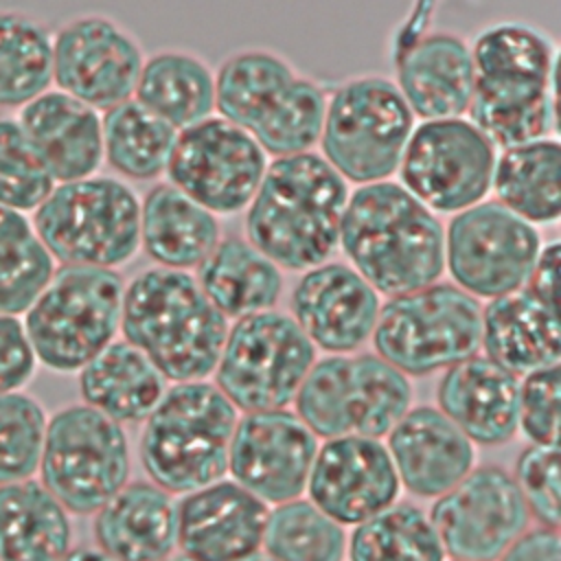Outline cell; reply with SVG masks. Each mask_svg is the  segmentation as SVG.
<instances>
[{
  "mask_svg": "<svg viewBox=\"0 0 561 561\" xmlns=\"http://www.w3.org/2000/svg\"><path fill=\"white\" fill-rule=\"evenodd\" d=\"M348 182L313 149L267 162L245 206V239L280 270L305 272L340 245Z\"/></svg>",
  "mask_w": 561,
  "mask_h": 561,
  "instance_id": "cell-1",
  "label": "cell"
},
{
  "mask_svg": "<svg viewBox=\"0 0 561 561\" xmlns=\"http://www.w3.org/2000/svg\"><path fill=\"white\" fill-rule=\"evenodd\" d=\"M337 248L383 296L425 287L445 272L443 221L394 180L359 184L348 193Z\"/></svg>",
  "mask_w": 561,
  "mask_h": 561,
  "instance_id": "cell-2",
  "label": "cell"
},
{
  "mask_svg": "<svg viewBox=\"0 0 561 561\" xmlns=\"http://www.w3.org/2000/svg\"><path fill=\"white\" fill-rule=\"evenodd\" d=\"M121 331L167 381H197L210 377L217 366L228 318L206 298L191 272L153 265L125 285Z\"/></svg>",
  "mask_w": 561,
  "mask_h": 561,
  "instance_id": "cell-3",
  "label": "cell"
},
{
  "mask_svg": "<svg viewBox=\"0 0 561 561\" xmlns=\"http://www.w3.org/2000/svg\"><path fill=\"white\" fill-rule=\"evenodd\" d=\"M327 96L320 81L270 48H239L215 68V112L272 158L318 145Z\"/></svg>",
  "mask_w": 561,
  "mask_h": 561,
  "instance_id": "cell-4",
  "label": "cell"
},
{
  "mask_svg": "<svg viewBox=\"0 0 561 561\" xmlns=\"http://www.w3.org/2000/svg\"><path fill=\"white\" fill-rule=\"evenodd\" d=\"M237 419V408L206 379L169 386L142 421L138 449L147 478L180 495L221 480Z\"/></svg>",
  "mask_w": 561,
  "mask_h": 561,
  "instance_id": "cell-5",
  "label": "cell"
},
{
  "mask_svg": "<svg viewBox=\"0 0 561 561\" xmlns=\"http://www.w3.org/2000/svg\"><path fill=\"white\" fill-rule=\"evenodd\" d=\"M31 221L61 265L116 270L140 250V199L121 178L94 173L59 182Z\"/></svg>",
  "mask_w": 561,
  "mask_h": 561,
  "instance_id": "cell-6",
  "label": "cell"
},
{
  "mask_svg": "<svg viewBox=\"0 0 561 561\" xmlns=\"http://www.w3.org/2000/svg\"><path fill=\"white\" fill-rule=\"evenodd\" d=\"M123 276L116 270L61 265L24 311V329L37 364L53 373H79L121 331Z\"/></svg>",
  "mask_w": 561,
  "mask_h": 561,
  "instance_id": "cell-7",
  "label": "cell"
},
{
  "mask_svg": "<svg viewBox=\"0 0 561 561\" xmlns=\"http://www.w3.org/2000/svg\"><path fill=\"white\" fill-rule=\"evenodd\" d=\"M482 302L454 283L388 296L379 307L373 346L405 377H427L480 351Z\"/></svg>",
  "mask_w": 561,
  "mask_h": 561,
  "instance_id": "cell-8",
  "label": "cell"
},
{
  "mask_svg": "<svg viewBox=\"0 0 561 561\" xmlns=\"http://www.w3.org/2000/svg\"><path fill=\"white\" fill-rule=\"evenodd\" d=\"M294 405L318 438H379L412 408V383L377 353H329L313 362Z\"/></svg>",
  "mask_w": 561,
  "mask_h": 561,
  "instance_id": "cell-9",
  "label": "cell"
},
{
  "mask_svg": "<svg viewBox=\"0 0 561 561\" xmlns=\"http://www.w3.org/2000/svg\"><path fill=\"white\" fill-rule=\"evenodd\" d=\"M412 129L414 114L394 79L357 75L327 96L320 156L355 186L390 180Z\"/></svg>",
  "mask_w": 561,
  "mask_h": 561,
  "instance_id": "cell-10",
  "label": "cell"
},
{
  "mask_svg": "<svg viewBox=\"0 0 561 561\" xmlns=\"http://www.w3.org/2000/svg\"><path fill=\"white\" fill-rule=\"evenodd\" d=\"M37 471L70 515H94L129 482L127 432L85 403L64 405L46 421Z\"/></svg>",
  "mask_w": 561,
  "mask_h": 561,
  "instance_id": "cell-11",
  "label": "cell"
},
{
  "mask_svg": "<svg viewBox=\"0 0 561 561\" xmlns=\"http://www.w3.org/2000/svg\"><path fill=\"white\" fill-rule=\"evenodd\" d=\"M313 362L316 346L296 320L267 309L228 327L213 383L237 412L287 408Z\"/></svg>",
  "mask_w": 561,
  "mask_h": 561,
  "instance_id": "cell-12",
  "label": "cell"
},
{
  "mask_svg": "<svg viewBox=\"0 0 561 561\" xmlns=\"http://www.w3.org/2000/svg\"><path fill=\"white\" fill-rule=\"evenodd\" d=\"M497 149L465 116L414 125L399 164V182L436 215H456L491 191Z\"/></svg>",
  "mask_w": 561,
  "mask_h": 561,
  "instance_id": "cell-13",
  "label": "cell"
},
{
  "mask_svg": "<svg viewBox=\"0 0 561 561\" xmlns=\"http://www.w3.org/2000/svg\"><path fill=\"white\" fill-rule=\"evenodd\" d=\"M537 226L497 199H482L445 228V270L454 285L473 298H497L528 283L541 250Z\"/></svg>",
  "mask_w": 561,
  "mask_h": 561,
  "instance_id": "cell-14",
  "label": "cell"
},
{
  "mask_svg": "<svg viewBox=\"0 0 561 561\" xmlns=\"http://www.w3.org/2000/svg\"><path fill=\"white\" fill-rule=\"evenodd\" d=\"M267 162L248 131L213 114L178 131L167 182L213 215H237L254 197Z\"/></svg>",
  "mask_w": 561,
  "mask_h": 561,
  "instance_id": "cell-15",
  "label": "cell"
},
{
  "mask_svg": "<svg viewBox=\"0 0 561 561\" xmlns=\"http://www.w3.org/2000/svg\"><path fill=\"white\" fill-rule=\"evenodd\" d=\"M427 517L456 561H497L533 522L513 473L500 465L473 467L434 497Z\"/></svg>",
  "mask_w": 561,
  "mask_h": 561,
  "instance_id": "cell-16",
  "label": "cell"
},
{
  "mask_svg": "<svg viewBox=\"0 0 561 561\" xmlns=\"http://www.w3.org/2000/svg\"><path fill=\"white\" fill-rule=\"evenodd\" d=\"M145 61L136 35L105 13H79L53 33V83L105 112L134 96Z\"/></svg>",
  "mask_w": 561,
  "mask_h": 561,
  "instance_id": "cell-17",
  "label": "cell"
},
{
  "mask_svg": "<svg viewBox=\"0 0 561 561\" xmlns=\"http://www.w3.org/2000/svg\"><path fill=\"white\" fill-rule=\"evenodd\" d=\"M318 445V436L287 408L243 412L232 432L228 471L274 506L305 493Z\"/></svg>",
  "mask_w": 561,
  "mask_h": 561,
  "instance_id": "cell-18",
  "label": "cell"
},
{
  "mask_svg": "<svg viewBox=\"0 0 561 561\" xmlns=\"http://www.w3.org/2000/svg\"><path fill=\"white\" fill-rule=\"evenodd\" d=\"M305 491L337 524L355 526L394 504L401 482L386 443L340 436L318 445Z\"/></svg>",
  "mask_w": 561,
  "mask_h": 561,
  "instance_id": "cell-19",
  "label": "cell"
},
{
  "mask_svg": "<svg viewBox=\"0 0 561 561\" xmlns=\"http://www.w3.org/2000/svg\"><path fill=\"white\" fill-rule=\"evenodd\" d=\"M381 294L344 261H324L300 274L289 316L316 348L355 353L373 335Z\"/></svg>",
  "mask_w": 561,
  "mask_h": 561,
  "instance_id": "cell-20",
  "label": "cell"
},
{
  "mask_svg": "<svg viewBox=\"0 0 561 561\" xmlns=\"http://www.w3.org/2000/svg\"><path fill=\"white\" fill-rule=\"evenodd\" d=\"M267 511L234 480L188 491L178 502V548L193 561H241L261 550Z\"/></svg>",
  "mask_w": 561,
  "mask_h": 561,
  "instance_id": "cell-21",
  "label": "cell"
},
{
  "mask_svg": "<svg viewBox=\"0 0 561 561\" xmlns=\"http://www.w3.org/2000/svg\"><path fill=\"white\" fill-rule=\"evenodd\" d=\"M386 436L399 482L416 497L443 495L476 467V445L434 405L410 408Z\"/></svg>",
  "mask_w": 561,
  "mask_h": 561,
  "instance_id": "cell-22",
  "label": "cell"
},
{
  "mask_svg": "<svg viewBox=\"0 0 561 561\" xmlns=\"http://www.w3.org/2000/svg\"><path fill=\"white\" fill-rule=\"evenodd\" d=\"M438 410L473 443L497 447L517 434L519 377L486 355H471L443 370Z\"/></svg>",
  "mask_w": 561,
  "mask_h": 561,
  "instance_id": "cell-23",
  "label": "cell"
},
{
  "mask_svg": "<svg viewBox=\"0 0 561 561\" xmlns=\"http://www.w3.org/2000/svg\"><path fill=\"white\" fill-rule=\"evenodd\" d=\"M394 83L414 118L465 116L476 85L469 42L454 31L423 33L401 53Z\"/></svg>",
  "mask_w": 561,
  "mask_h": 561,
  "instance_id": "cell-24",
  "label": "cell"
},
{
  "mask_svg": "<svg viewBox=\"0 0 561 561\" xmlns=\"http://www.w3.org/2000/svg\"><path fill=\"white\" fill-rule=\"evenodd\" d=\"M15 121L55 184L94 175L103 164L101 114L75 96L46 90Z\"/></svg>",
  "mask_w": 561,
  "mask_h": 561,
  "instance_id": "cell-25",
  "label": "cell"
},
{
  "mask_svg": "<svg viewBox=\"0 0 561 561\" xmlns=\"http://www.w3.org/2000/svg\"><path fill=\"white\" fill-rule=\"evenodd\" d=\"M92 535L116 561H160L178 548V502L151 480H129L94 513Z\"/></svg>",
  "mask_w": 561,
  "mask_h": 561,
  "instance_id": "cell-26",
  "label": "cell"
},
{
  "mask_svg": "<svg viewBox=\"0 0 561 561\" xmlns=\"http://www.w3.org/2000/svg\"><path fill=\"white\" fill-rule=\"evenodd\" d=\"M484 355L517 377L561 359L557 305L546 302L526 285L482 305Z\"/></svg>",
  "mask_w": 561,
  "mask_h": 561,
  "instance_id": "cell-27",
  "label": "cell"
},
{
  "mask_svg": "<svg viewBox=\"0 0 561 561\" xmlns=\"http://www.w3.org/2000/svg\"><path fill=\"white\" fill-rule=\"evenodd\" d=\"M221 239L217 215L171 182L153 184L140 202V248L160 267L191 272Z\"/></svg>",
  "mask_w": 561,
  "mask_h": 561,
  "instance_id": "cell-28",
  "label": "cell"
},
{
  "mask_svg": "<svg viewBox=\"0 0 561 561\" xmlns=\"http://www.w3.org/2000/svg\"><path fill=\"white\" fill-rule=\"evenodd\" d=\"M195 280L228 320L274 309L285 287L283 270L243 237H221L195 267Z\"/></svg>",
  "mask_w": 561,
  "mask_h": 561,
  "instance_id": "cell-29",
  "label": "cell"
},
{
  "mask_svg": "<svg viewBox=\"0 0 561 561\" xmlns=\"http://www.w3.org/2000/svg\"><path fill=\"white\" fill-rule=\"evenodd\" d=\"M77 375L81 403L121 425L145 421L167 390L162 373L125 340L110 342Z\"/></svg>",
  "mask_w": 561,
  "mask_h": 561,
  "instance_id": "cell-30",
  "label": "cell"
},
{
  "mask_svg": "<svg viewBox=\"0 0 561 561\" xmlns=\"http://www.w3.org/2000/svg\"><path fill=\"white\" fill-rule=\"evenodd\" d=\"M70 548V513L39 480L0 484V561H59Z\"/></svg>",
  "mask_w": 561,
  "mask_h": 561,
  "instance_id": "cell-31",
  "label": "cell"
},
{
  "mask_svg": "<svg viewBox=\"0 0 561 561\" xmlns=\"http://www.w3.org/2000/svg\"><path fill=\"white\" fill-rule=\"evenodd\" d=\"M134 99L180 131L215 114V70L191 50H156L142 61Z\"/></svg>",
  "mask_w": 561,
  "mask_h": 561,
  "instance_id": "cell-32",
  "label": "cell"
},
{
  "mask_svg": "<svg viewBox=\"0 0 561 561\" xmlns=\"http://www.w3.org/2000/svg\"><path fill=\"white\" fill-rule=\"evenodd\" d=\"M491 188L495 199L533 226L561 215V145L554 136L500 149Z\"/></svg>",
  "mask_w": 561,
  "mask_h": 561,
  "instance_id": "cell-33",
  "label": "cell"
},
{
  "mask_svg": "<svg viewBox=\"0 0 561 561\" xmlns=\"http://www.w3.org/2000/svg\"><path fill=\"white\" fill-rule=\"evenodd\" d=\"M476 81L495 85H554L557 46L533 24L502 20L469 44Z\"/></svg>",
  "mask_w": 561,
  "mask_h": 561,
  "instance_id": "cell-34",
  "label": "cell"
},
{
  "mask_svg": "<svg viewBox=\"0 0 561 561\" xmlns=\"http://www.w3.org/2000/svg\"><path fill=\"white\" fill-rule=\"evenodd\" d=\"M103 160L123 180L153 182L167 173L178 129L134 96L101 116Z\"/></svg>",
  "mask_w": 561,
  "mask_h": 561,
  "instance_id": "cell-35",
  "label": "cell"
},
{
  "mask_svg": "<svg viewBox=\"0 0 561 561\" xmlns=\"http://www.w3.org/2000/svg\"><path fill=\"white\" fill-rule=\"evenodd\" d=\"M467 118L500 151L513 145L552 136L557 129V90L473 85Z\"/></svg>",
  "mask_w": 561,
  "mask_h": 561,
  "instance_id": "cell-36",
  "label": "cell"
},
{
  "mask_svg": "<svg viewBox=\"0 0 561 561\" xmlns=\"http://www.w3.org/2000/svg\"><path fill=\"white\" fill-rule=\"evenodd\" d=\"M50 83V28L26 11L0 9V107H22Z\"/></svg>",
  "mask_w": 561,
  "mask_h": 561,
  "instance_id": "cell-37",
  "label": "cell"
},
{
  "mask_svg": "<svg viewBox=\"0 0 561 561\" xmlns=\"http://www.w3.org/2000/svg\"><path fill=\"white\" fill-rule=\"evenodd\" d=\"M348 561H445L447 554L427 513L394 502L355 524L346 539Z\"/></svg>",
  "mask_w": 561,
  "mask_h": 561,
  "instance_id": "cell-38",
  "label": "cell"
},
{
  "mask_svg": "<svg viewBox=\"0 0 561 561\" xmlns=\"http://www.w3.org/2000/svg\"><path fill=\"white\" fill-rule=\"evenodd\" d=\"M346 530L311 500L296 497L267 511L263 550L276 561H344Z\"/></svg>",
  "mask_w": 561,
  "mask_h": 561,
  "instance_id": "cell-39",
  "label": "cell"
},
{
  "mask_svg": "<svg viewBox=\"0 0 561 561\" xmlns=\"http://www.w3.org/2000/svg\"><path fill=\"white\" fill-rule=\"evenodd\" d=\"M55 272L26 213L0 206V313H24Z\"/></svg>",
  "mask_w": 561,
  "mask_h": 561,
  "instance_id": "cell-40",
  "label": "cell"
},
{
  "mask_svg": "<svg viewBox=\"0 0 561 561\" xmlns=\"http://www.w3.org/2000/svg\"><path fill=\"white\" fill-rule=\"evenodd\" d=\"M46 421L48 414L33 394L0 392V484L37 473Z\"/></svg>",
  "mask_w": 561,
  "mask_h": 561,
  "instance_id": "cell-41",
  "label": "cell"
},
{
  "mask_svg": "<svg viewBox=\"0 0 561 561\" xmlns=\"http://www.w3.org/2000/svg\"><path fill=\"white\" fill-rule=\"evenodd\" d=\"M55 180L33 151L15 118H0V206L35 210L53 191Z\"/></svg>",
  "mask_w": 561,
  "mask_h": 561,
  "instance_id": "cell-42",
  "label": "cell"
},
{
  "mask_svg": "<svg viewBox=\"0 0 561 561\" xmlns=\"http://www.w3.org/2000/svg\"><path fill=\"white\" fill-rule=\"evenodd\" d=\"M513 478L522 491L530 519H535L537 526L559 530V447L530 443L519 451Z\"/></svg>",
  "mask_w": 561,
  "mask_h": 561,
  "instance_id": "cell-43",
  "label": "cell"
},
{
  "mask_svg": "<svg viewBox=\"0 0 561 561\" xmlns=\"http://www.w3.org/2000/svg\"><path fill=\"white\" fill-rule=\"evenodd\" d=\"M559 364L526 373L519 381L517 432L535 445H559Z\"/></svg>",
  "mask_w": 561,
  "mask_h": 561,
  "instance_id": "cell-44",
  "label": "cell"
},
{
  "mask_svg": "<svg viewBox=\"0 0 561 561\" xmlns=\"http://www.w3.org/2000/svg\"><path fill=\"white\" fill-rule=\"evenodd\" d=\"M37 370V357L18 316L0 313V392L24 390Z\"/></svg>",
  "mask_w": 561,
  "mask_h": 561,
  "instance_id": "cell-45",
  "label": "cell"
},
{
  "mask_svg": "<svg viewBox=\"0 0 561 561\" xmlns=\"http://www.w3.org/2000/svg\"><path fill=\"white\" fill-rule=\"evenodd\" d=\"M497 561H561V537L557 528L535 526L524 530Z\"/></svg>",
  "mask_w": 561,
  "mask_h": 561,
  "instance_id": "cell-46",
  "label": "cell"
},
{
  "mask_svg": "<svg viewBox=\"0 0 561 561\" xmlns=\"http://www.w3.org/2000/svg\"><path fill=\"white\" fill-rule=\"evenodd\" d=\"M557 274H559V241L541 245L526 287L550 305H557Z\"/></svg>",
  "mask_w": 561,
  "mask_h": 561,
  "instance_id": "cell-47",
  "label": "cell"
},
{
  "mask_svg": "<svg viewBox=\"0 0 561 561\" xmlns=\"http://www.w3.org/2000/svg\"><path fill=\"white\" fill-rule=\"evenodd\" d=\"M59 561H116L99 546H72Z\"/></svg>",
  "mask_w": 561,
  "mask_h": 561,
  "instance_id": "cell-48",
  "label": "cell"
},
{
  "mask_svg": "<svg viewBox=\"0 0 561 561\" xmlns=\"http://www.w3.org/2000/svg\"><path fill=\"white\" fill-rule=\"evenodd\" d=\"M241 561H276L272 554H267L265 550H256V552H252V554H248V557H243Z\"/></svg>",
  "mask_w": 561,
  "mask_h": 561,
  "instance_id": "cell-49",
  "label": "cell"
},
{
  "mask_svg": "<svg viewBox=\"0 0 561 561\" xmlns=\"http://www.w3.org/2000/svg\"><path fill=\"white\" fill-rule=\"evenodd\" d=\"M160 561H193V559H188V557H184L182 552L180 554H169V557H164V559H160Z\"/></svg>",
  "mask_w": 561,
  "mask_h": 561,
  "instance_id": "cell-50",
  "label": "cell"
},
{
  "mask_svg": "<svg viewBox=\"0 0 561 561\" xmlns=\"http://www.w3.org/2000/svg\"><path fill=\"white\" fill-rule=\"evenodd\" d=\"M451 561H456V559H451Z\"/></svg>",
  "mask_w": 561,
  "mask_h": 561,
  "instance_id": "cell-51",
  "label": "cell"
}]
</instances>
